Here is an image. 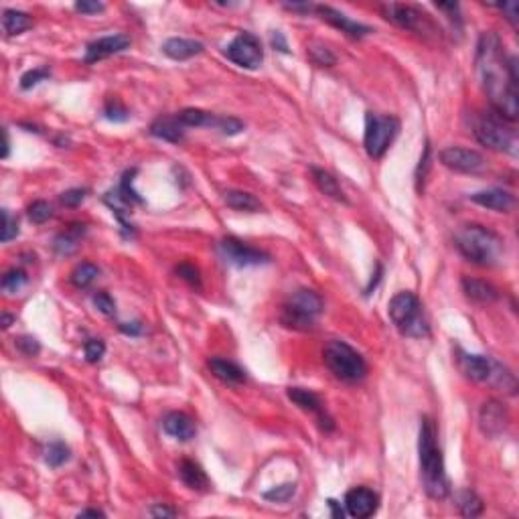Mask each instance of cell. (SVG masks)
Instances as JSON below:
<instances>
[{"label": "cell", "instance_id": "6da1fadb", "mask_svg": "<svg viewBox=\"0 0 519 519\" xmlns=\"http://www.w3.org/2000/svg\"><path fill=\"white\" fill-rule=\"evenodd\" d=\"M477 73L493 110L507 122H515L519 114L518 59L505 57L501 39L491 31L479 37Z\"/></svg>", "mask_w": 519, "mask_h": 519}, {"label": "cell", "instance_id": "7a4b0ae2", "mask_svg": "<svg viewBox=\"0 0 519 519\" xmlns=\"http://www.w3.org/2000/svg\"><path fill=\"white\" fill-rule=\"evenodd\" d=\"M418 458L424 491L432 499H444L449 495V479L444 473L442 452L436 442V426L430 418H422L418 436Z\"/></svg>", "mask_w": 519, "mask_h": 519}, {"label": "cell", "instance_id": "3957f363", "mask_svg": "<svg viewBox=\"0 0 519 519\" xmlns=\"http://www.w3.org/2000/svg\"><path fill=\"white\" fill-rule=\"evenodd\" d=\"M458 251L479 266H493L503 254V242L497 234L483 225H465L456 234Z\"/></svg>", "mask_w": 519, "mask_h": 519}, {"label": "cell", "instance_id": "277c9868", "mask_svg": "<svg viewBox=\"0 0 519 519\" xmlns=\"http://www.w3.org/2000/svg\"><path fill=\"white\" fill-rule=\"evenodd\" d=\"M387 313L402 335L414 337V339L428 335V323L424 318L422 302L414 292H398L389 301Z\"/></svg>", "mask_w": 519, "mask_h": 519}, {"label": "cell", "instance_id": "5b68a950", "mask_svg": "<svg viewBox=\"0 0 519 519\" xmlns=\"http://www.w3.org/2000/svg\"><path fill=\"white\" fill-rule=\"evenodd\" d=\"M320 313H323V299L315 290L301 288V290L292 292V296L286 301V304L282 306L280 320L288 329L308 331V329H313V325Z\"/></svg>", "mask_w": 519, "mask_h": 519}, {"label": "cell", "instance_id": "8992f818", "mask_svg": "<svg viewBox=\"0 0 519 519\" xmlns=\"http://www.w3.org/2000/svg\"><path fill=\"white\" fill-rule=\"evenodd\" d=\"M323 357H325L327 368L343 382H359L368 373V363L361 357V353H357L351 345L343 341H331L325 347Z\"/></svg>", "mask_w": 519, "mask_h": 519}, {"label": "cell", "instance_id": "52a82bcc", "mask_svg": "<svg viewBox=\"0 0 519 519\" xmlns=\"http://www.w3.org/2000/svg\"><path fill=\"white\" fill-rule=\"evenodd\" d=\"M475 136L483 146L491 151L511 152L515 149V130L511 128V122L499 116L495 110L477 120Z\"/></svg>", "mask_w": 519, "mask_h": 519}, {"label": "cell", "instance_id": "ba28073f", "mask_svg": "<svg viewBox=\"0 0 519 519\" xmlns=\"http://www.w3.org/2000/svg\"><path fill=\"white\" fill-rule=\"evenodd\" d=\"M398 132H400V122L396 118L369 112L365 118V136H363V146L369 156L382 158Z\"/></svg>", "mask_w": 519, "mask_h": 519}, {"label": "cell", "instance_id": "9c48e42d", "mask_svg": "<svg viewBox=\"0 0 519 519\" xmlns=\"http://www.w3.org/2000/svg\"><path fill=\"white\" fill-rule=\"evenodd\" d=\"M227 59L246 69H258L264 61V51L260 45V39L251 33H239L225 49Z\"/></svg>", "mask_w": 519, "mask_h": 519}, {"label": "cell", "instance_id": "30bf717a", "mask_svg": "<svg viewBox=\"0 0 519 519\" xmlns=\"http://www.w3.org/2000/svg\"><path fill=\"white\" fill-rule=\"evenodd\" d=\"M440 163L446 168H451L454 173H463V175H479L487 168L483 154L470 149H461V146H449L438 154Z\"/></svg>", "mask_w": 519, "mask_h": 519}, {"label": "cell", "instance_id": "8fae6325", "mask_svg": "<svg viewBox=\"0 0 519 519\" xmlns=\"http://www.w3.org/2000/svg\"><path fill=\"white\" fill-rule=\"evenodd\" d=\"M219 251L223 256L225 262L239 266V268H246V266H260V264H266L270 262L268 254L256 250L248 244L235 239V237H225L221 244H219Z\"/></svg>", "mask_w": 519, "mask_h": 519}, {"label": "cell", "instance_id": "7c38bea8", "mask_svg": "<svg viewBox=\"0 0 519 519\" xmlns=\"http://www.w3.org/2000/svg\"><path fill=\"white\" fill-rule=\"evenodd\" d=\"M382 13L384 17L398 25L400 29H406V31H424V25L430 27L428 23V15H424L422 11H418L416 6H410V4H396V2H389V4H382Z\"/></svg>", "mask_w": 519, "mask_h": 519}, {"label": "cell", "instance_id": "4fadbf2b", "mask_svg": "<svg viewBox=\"0 0 519 519\" xmlns=\"http://www.w3.org/2000/svg\"><path fill=\"white\" fill-rule=\"evenodd\" d=\"M509 424V412L501 402L497 400H489L483 404L481 412H479V428L487 438H497L505 432Z\"/></svg>", "mask_w": 519, "mask_h": 519}, {"label": "cell", "instance_id": "5bb4252c", "mask_svg": "<svg viewBox=\"0 0 519 519\" xmlns=\"http://www.w3.org/2000/svg\"><path fill=\"white\" fill-rule=\"evenodd\" d=\"M130 47L128 35H108L98 41L89 43L85 49V63H98L101 59H108L116 53H122Z\"/></svg>", "mask_w": 519, "mask_h": 519}, {"label": "cell", "instance_id": "9a60e30c", "mask_svg": "<svg viewBox=\"0 0 519 519\" xmlns=\"http://www.w3.org/2000/svg\"><path fill=\"white\" fill-rule=\"evenodd\" d=\"M380 497L368 487H355L345 495V509L351 518L365 519L377 511Z\"/></svg>", "mask_w": 519, "mask_h": 519}, {"label": "cell", "instance_id": "2e32d148", "mask_svg": "<svg viewBox=\"0 0 519 519\" xmlns=\"http://www.w3.org/2000/svg\"><path fill=\"white\" fill-rule=\"evenodd\" d=\"M315 13H317L323 20H327L329 25H333L335 29H339L341 33H345L347 37H353V39H361V37H365V35L371 33V29H369L368 25H361V23L353 20V18H349L347 15H343V13L335 11L333 6L315 4Z\"/></svg>", "mask_w": 519, "mask_h": 519}, {"label": "cell", "instance_id": "e0dca14e", "mask_svg": "<svg viewBox=\"0 0 519 519\" xmlns=\"http://www.w3.org/2000/svg\"><path fill=\"white\" fill-rule=\"evenodd\" d=\"M288 398L296 404L301 410L315 414L323 430H327V432L333 430V420L325 414V406H323L320 398H318L315 392L304 389V387H290V389H288Z\"/></svg>", "mask_w": 519, "mask_h": 519}, {"label": "cell", "instance_id": "ac0fdd59", "mask_svg": "<svg viewBox=\"0 0 519 519\" xmlns=\"http://www.w3.org/2000/svg\"><path fill=\"white\" fill-rule=\"evenodd\" d=\"M497 361L491 357H483V355H473V353H461L458 355V368L461 371L479 384H489L493 371H495Z\"/></svg>", "mask_w": 519, "mask_h": 519}, {"label": "cell", "instance_id": "d6986e66", "mask_svg": "<svg viewBox=\"0 0 519 519\" xmlns=\"http://www.w3.org/2000/svg\"><path fill=\"white\" fill-rule=\"evenodd\" d=\"M470 201L481 205V207H487L491 211H499V213L511 211V207L515 205L513 195H509L507 191H501V189H491V191L475 193V195H470Z\"/></svg>", "mask_w": 519, "mask_h": 519}, {"label": "cell", "instance_id": "ffe728a7", "mask_svg": "<svg viewBox=\"0 0 519 519\" xmlns=\"http://www.w3.org/2000/svg\"><path fill=\"white\" fill-rule=\"evenodd\" d=\"M163 428L168 436L181 440V442H187L195 436V422L189 418L183 412H170L165 416L163 420Z\"/></svg>", "mask_w": 519, "mask_h": 519}, {"label": "cell", "instance_id": "44dd1931", "mask_svg": "<svg viewBox=\"0 0 519 519\" xmlns=\"http://www.w3.org/2000/svg\"><path fill=\"white\" fill-rule=\"evenodd\" d=\"M203 43L195 41V39H168L163 45V53L175 59V61H185V59H191L195 55L203 53Z\"/></svg>", "mask_w": 519, "mask_h": 519}, {"label": "cell", "instance_id": "7402d4cb", "mask_svg": "<svg viewBox=\"0 0 519 519\" xmlns=\"http://www.w3.org/2000/svg\"><path fill=\"white\" fill-rule=\"evenodd\" d=\"M183 124L179 116H161L152 122L151 135L163 138L167 142H181L183 140Z\"/></svg>", "mask_w": 519, "mask_h": 519}, {"label": "cell", "instance_id": "603a6c76", "mask_svg": "<svg viewBox=\"0 0 519 519\" xmlns=\"http://www.w3.org/2000/svg\"><path fill=\"white\" fill-rule=\"evenodd\" d=\"M463 290L469 301L479 302V304H491L499 296L495 286H491L485 280H477V278H463Z\"/></svg>", "mask_w": 519, "mask_h": 519}, {"label": "cell", "instance_id": "cb8c5ba5", "mask_svg": "<svg viewBox=\"0 0 519 519\" xmlns=\"http://www.w3.org/2000/svg\"><path fill=\"white\" fill-rule=\"evenodd\" d=\"M209 369H211V373H213L218 380H221L223 384L237 385V384H244V382H246V373H244V369L237 368L235 363L227 361V359H219V357L209 359Z\"/></svg>", "mask_w": 519, "mask_h": 519}, {"label": "cell", "instance_id": "d4e9b609", "mask_svg": "<svg viewBox=\"0 0 519 519\" xmlns=\"http://www.w3.org/2000/svg\"><path fill=\"white\" fill-rule=\"evenodd\" d=\"M179 475H181L185 485L193 489V491H207L209 489V479H207L205 470L193 461H181Z\"/></svg>", "mask_w": 519, "mask_h": 519}, {"label": "cell", "instance_id": "484cf974", "mask_svg": "<svg viewBox=\"0 0 519 519\" xmlns=\"http://www.w3.org/2000/svg\"><path fill=\"white\" fill-rule=\"evenodd\" d=\"M311 173H313V181L317 183V187L320 189V191H323V193H325V195H329V197H331V199H335V201L347 203V197L343 195L341 185H339V181H337L331 173H327V170H323V168H317V167L311 168Z\"/></svg>", "mask_w": 519, "mask_h": 519}, {"label": "cell", "instance_id": "4316f807", "mask_svg": "<svg viewBox=\"0 0 519 519\" xmlns=\"http://www.w3.org/2000/svg\"><path fill=\"white\" fill-rule=\"evenodd\" d=\"M31 27H33V18L29 17L27 13H23V11L8 8V11L2 13V29H4V33L8 35V37L25 33Z\"/></svg>", "mask_w": 519, "mask_h": 519}, {"label": "cell", "instance_id": "83f0119b", "mask_svg": "<svg viewBox=\"0 0 519 519\" xmlns=\"http://www.w3.org/2000/svg\"><path fill=\"white\" fill-rule=\"evenodd\" d=\"M84 234H85L84 225H69V230L65 234L55 237L53 248H55L57 254H61V256H69V254H73V251L77 250L80 239H82V235Z\"/></svg>", "mask_w": 519, "mask_h": 519}, {"label": "cell", "instance_id": "f1b7e54d", "mask_svg": "<svg viewBox=\"0 0 519 519\" xmlns=\"http://www.w3.org/2000/svg\"><path fill=\"white\" fill-rule=\"evenodd\" d=\"M223 201L227 207H232L235 211H248V213H256L262 209V203L258 201L250 193L244 191H227L223 195Z\"/></svg>", "mask_w": 519, "mask_h": 519}, {"label": "cell", "instance_id": "f546056e", "mask_svg": "<svg viewBox=\"0 0 519 519\" xmlns=\"http://www.w3.org/2000/svg\"><path fill=\"white\" fill-rule=\"evenodd\" d=\"M456 505H458V509H461V513L465 518H477V515L483 513V501L473 491H461L456 495Z\"/></svg>", "mask_w": 519, "mask_h": 519}, {"label": "cell", "instance_id": "4dcf8cb0", "mask_svg": "<svg viewBox=\"0 0 519 519\" xmlns=\"http://www.w3.org/2000/svg\"><path fill=\"white\" fill-rule=\"evenodd\" d=\"M179 120L183 126H215V116L209 112H203L197 108H187L179 114Z\"/></svg>", "mask_w": 519, "mask_h": 519}, {"label": "cell", "instance_id": "1f68e13d", "mask_svg": "<svg viewBox=\"0 0 519 519\" xmlns=\"http://www.w3.org/2000/svg\"><path fill=\"white\" fill-rule=\"evenodd\" d=\"M98 276H100L98 266H94L89 262H84V264H80L77 268L71 272V282H73V286H77V288H87Z\"/></svg>", "mask_w": 519, "mask_h": 519}, {"label": "cell", "instance_id": "d6a6232c", "mask_svg": "<svg viewBox=\"0 0 519 519\" xmlns=\"http://www.w3.org/2000/svg\"><path fill=\"white\" fill-rule=\"evenodd\" d=\"M69 461V449L63 444V442H51L49 446H47V451H45V463L53 467V469H57V467H61L63 463H68Z\"/></svg>", "mask_w": 519, "mask_h": 519}, {"label": "cell", "instance_id": "836d02e7", "mask_svg": "<svg viewBox=\"0 0 519 519\" xmlns=\"http://www.w3.org/2000/svg\"><path fill=\"white\" fill-rule=\"evenodd\" d=\"M18 234V221L8 213V209H2V227H0V242L6 244Z\"/></svg>", "mask_w": 519, "mask_h": 519}, {"label": "cell", "instance_id": "e575fe53", "mask_svg": "<svg viewBox=\"0 0 519 519\" xmlns=\"http://www.w3.org/2000/svg\"><path fill=\"white\" fill-rule=\"evenodd\" d=\"M27 282V274L23 270H8L4 276H2V290L6 292H17L20 290V286Z\"/></svg>", "mask_w": 519, "mask_h": 519}, {"label": "cell", "instance_id": "d590c367", "mask_svg": "<svg viewBox=\"0 0 519 519\" xmlns=\"http://www.w3.org/2000/svg\"><path fill=\"white\" fill-rule=\"evenodd\" d=\"M294 493H296V485H294V483H286V485L274 487V489L266 491V493H264V499L276 503H284L288 501Z\"/></svg>", "mask_w": 519, "mask_h": 519}, {"label": "cell", "instance_id": "8d00e7d4", "mask_svg": "<svg viewBox=\"0 0 519 519\" xmlns=\"http://www.w3.org/2000/svg\"><path fill=\"white\" fill-rule=\"evenodd\" d=\"M308 55H311V59H313L317 65H323V68L335 65V55L331 53V49H327V47H323V45H313V47L308 49Z\"/></svg>", "mask_w": 519, "mask_h": 519}, {"label": "cell", "instance_id": "74e56055", "mask_svg": "<svg viewBox=\"0 0 519 519\" xmlns=\"http://www.w3.org/2000/svg\"><path fill=\"white\" fill-rule=\"evenodd\" d=\"M215 128L221 130L223 135L235 136L244 130V122H242V120H237V118H232V116L215 118Z\"/></svg>", "mask_w": 519, "mask_h": 519}, {"label": "cell", "instance_id": "f35d334b", "mask_svg": "<svg viewBox=\"0 0 519 519\" xmlns=\"http://www.w3.org/2000/svg\"><path fill=\"white\" fill-rule=\"evenodd\" d=\"M104 116L108 118V120H112V122H126L130 118V114H128V110L120 101L110 100L106 104V108H104Z\"/></svg>", "mask_w": 519, "mask_h": 519}, {"label": "cell", "instance_id": "ab89813d", "mask_svg": "<svg viewBox=\"0 0 519 519\" xmlns=\"http://www.w3.org/2000/svg\"><path fill=\"white\" fill-rule=\"evenodd\" d=\"M53 215L51 211V205L45 201H35L31 207H29V219L33 223H45L47 219Z\"/></svg>", "mask_w": 519, "mask_h": 519}, {"label": "cell", "instance_id": "60d3db41", "mask_svg": "<svg viewBox=\"0 0 519 519\" xmlns=\"http://www.w3.org/2000/svg\"><path fill=\"white\" fill-rule=\"evenodd\" d=\"M49 77V71L47 69H33V71H27L23 77H20V87L23 89H31L37 84L45 82Z\"/></svg>", "mask_w": 519, "mask_h": 519}, {"label": "cell", "instance_id": "b9f144b4", "mask_svg": "<svg viewBox=\"0 0 519 519\" xmlns=\"http://www.w3.org/2000/svg\"><path fill=\"white\" fill-rule=\"evenodd\" d=\"M177 274L183 278V280H187L189 284L191 286H195V288H201V276H199V270L195 268L193 264H179L177 266Z\"/></svg>", "mask_w": 519, "mask_h": 519}, {"label": "cell", "instance_id": "7bdbcfd3", "mask_svg": "<svg viewBox=\"0 0 519 519\" xmlns=\"http://www.w3.org/2000/svg\"><path fill=\"white\" fill-rule=\"evenodd\" d=\"M85 351V359L89 361V363H96V361H100L101 357H104V353H106V345L101 343L100 339H92V341H87L84 347Z\"/></svg>", "mask_w": 519, "mask_h": 519}, {"label": "cell", "instance_id": "ee69618b", "mask_svg": "<svg viewBox=\"0 0 519 519\" xmlns=\"http://www.w3.org/2000/svg\"><path fill=\"white\" fill-rule=\"evenodd\" d=\"M94 304L98 306L100 313L108 315V317L116 313V302H114V299H112L108 292H98V294H94Z\"/></svg>", "mask_w": 519, "mask_h": 519}, {"label": "cell", "instance_id": "f6af8a7d", "mask_svg": "<svg viewBox=\"0 0 519 519\" xmlns=\"http://www.w3.org/2000/svg\"><path fill=\"white\" fill-rule=\"evenodd\" d=\"M87 197V191L85 189H69L61 195V203L65 207H77L80 203H84V199Z\"/></svg>", "mask_w": 519, "mask_h": 519}, {"label": "cell", "instance_id": "bcb514c9", "mask_svg": "<svg viewBox=\"0 0 519 519\" xmlns=\"http://www.w3.org/2000/svg\"><path fill=\"white\" fill-rule=\"evenodd\" d=\"M428 168H430V144L426 142L424 152H422V156H420L418 170H416V181H418V187H420V183H424V179H426V175H428Z\"/></svg>", "mask_w": 519, "mask_h": 519}, {"label": "cell", "instance_id": "7dc6e473", "mask_svg": "<svg viewBox=\"0 0 519 519\" xmlns=\"http://www.w3.org/2000/svg\"><path fill=\"white\" fill-rule=\"evenodd\" d=\"M17 347L20 349V351L25 353V355H29V357H33V355H37L39 353V343H37V339H33V337H20L17 341Z\"/></svg>", "mask_w": 519, "mask_h": 519}, {"label": "cell", "instance_id": "c3c4849f", "mask_svg": "<svg viewBox=\"0 0 519 519\" xmlns=\"http://www.w3.org/2000/svg\"><path fill=\"white\" fill-rule=\"evenodd\" d=\"M104 8H106V6H104L101 2H89V0H82V2L75 4V11L82 13V15H98V13H101Z\"/></svg>", "mask_w": 519, "mask_h": 519}, {"label": "cell", "instance_id": "681fc988", "mask_svg": "<svg viewBox=\"0 0 519 519\" xmlns=\"http://www.w3.org/2000/svg\"><path fill=\"white\" fill-rule=\"evenodd\" d=\"M499 8H501L503 13L507 15L505 18H507V20L511 23V27H513V29H518V17H519V4H518V2H515V0H513V2H505V4H503V6H499Z\"/></svg>", "mask_w": 519, "mask_h": 519}, {"label": "cell", "instance_id": "f907efd6", "mask_svg": "<svg viewBox=\"0 0 519 519\" xmlns=\"http://www.w3.org/2000/svg\"><path fill=\"white\" fill-rule=\"evenodd\" d=\"M151 515L152 518H175L177 511L170 507H165V505H154L151 509Z\"/></svg>", "mask_w": 519, "mask_h": 519}, {"label": "cell", "instance_id": "816d5d0a", "mask_svg": "<svg viewBox=\"0 0 519 519\" xmlns=\"http://www.w3.org/2000/svg\"><path fill=\"white\" fill-rule=\"evenodd\" d=\"M120 331L126 333V335L136 337L142 333V325L140 323H124V325H120Z\"/></svg>", "mask_w": 519, "mask_h": 519}, {"label": "cell", "instance_id": "f5cc1de1", "mask_svg": "<svg viewBox=\"0 0 519 519\" xmlns=\"http://www.w3.org/2000/svg\"><path fill=\"white\" fill-rule=\"evenodd\" d=\"M272 45L276 47L278 51H282V53H288V47H286V41H284V37H282V33H276L272 35Z\"/></svg>", "mask_w": 519, "mask_h": 519}, {"label": "cell", "instance_id": "db71d44e", "mask_svg": "<svg viewBox=\"0 0 519 519\" xmlns=\"http://www.w3.org/2000/svg\"><path fill=\"white\" fill-rule=\"evenodd\" d=\"M77 518H104V513L98 511V509H85V511H82Z\"/></svg>", "mask_w": 519, "mask_h": 519}, {"label": "cell", "instance_id": "11a10c76", "mask_svg": "<svg viewBox=\"0 0 519 519\" xmlns=\"http://www.w3.org/2000/svg\"><path fill=\"white\" fill-rule=\"evenodd\" d=\"M2 136H4V151H2V158H6V156H8V144H11V142H8V132H6V130H2Z\"/></svg>", "mask_w": 519, "mask_h": 519}, {"label": "cell", "instance_id": "9f6ffc18", "mask_svg": "<svg viewBox=\"0 0 519 519\" xmlns=\"http://www.w3.org/2000/svg\"><path fill=\"white\" fill-rule=\"evenodd\" d=\"M13 320H15V317H11V315H6V313H4V315H2V329H8Z\"/></svg>", "mask_w": 519, "mask_h": 519}, {"label": "cell", "instance_id": "6f0895ef", "mask_svg": "<svg viewBox=\"0 0 519 519\" xmlns=\"http://www.w3.org/2000/svg\"><path fill=\"white\" fill-rule=\"evenodd\" d=\"M329 505L333 507V515H335V518H343V509H339V507H337V501H333V499H331V501H329Z\"/></svg>", "mask_w": 519, "mask_h": 519}]
</instances>
